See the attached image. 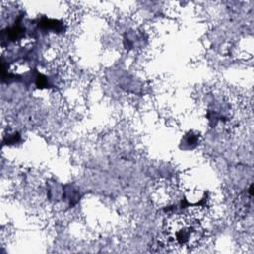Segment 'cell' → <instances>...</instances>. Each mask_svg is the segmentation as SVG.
<instances>
[{"label": "cell", "mask_w": 254, "mask_h": 254, "mask_svg": "<svg viewBox=\"0 0 254 254\" xmlns=\"http://www.w3.org/2000/svg\"><path fill=\"white\" fill-rule=\"evenodd\" d=\"M165 240L174 247H188L199 239L200 228L196 219L188 215L170 218L165 225Z\"/></svg>", "instance_id": "obj_1"}]
</instances>
